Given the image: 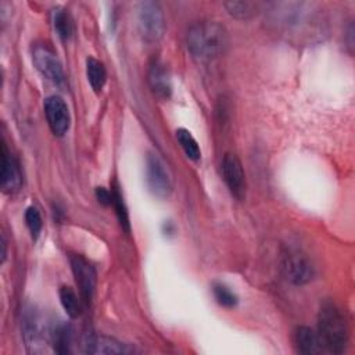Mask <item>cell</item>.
<instances>
[{
  "label": "cell",
  "mask_w": 355,
  "mask_h": 355,
  "mask_svg": "<svg viewBox=\"0 0 355 355\" xmlns=\"http://www.w3.org/2000/svg\"><path fill=\"white\" fill-rule=\"evenodd\" d=\"M270 19L276 29L287 36H312L318 35L322 28V17L315 4L309 3H270L268 6Z\"/></svg>",
  "instance_id": "1"
},
{
  "label": "cell",
  "mask_w": 355,
  "mask_h": 355,
  "mask_svg": "<svg viewBox=\"0 0 355 355\" xmlns=\"http://www.w3.org/2000/svg\"><path fill=\"white\" fill-rule=\"evenodd\" d=\"M186 46L196 61L209 62L225 54L229 35L226 28L216 21H198L189 28Z\"/></svg>",
  "instance_id": "2"
},
{
  "label": "cell",
  "mask_w": 355,
  "mask_h": 355,
  "mask_svg": "<svg viewBox=\"0 0 355 355\" xmlns=\"http://www.w3.org/2000/svg\"><path fill=\"white\" fill-rule=\"evenodd\" d=\"M318 334L323 351L344 352L348 344V324L341 309L331 301H324L318 313Z\"/></svg>",
  "instance_id": "3"
},
{
  "label": "cell",
  "mask_w": 355,
  "mask_h": 355,
  "mask_svg": "<svg viewBox=\"0 0 355 355\" xmlns=\"http://www.w3.org/2000/svg\"><path fill=\"white\" fill-rule=\"evenodd\" d=\"M137 29L147 43L158 42L165 32V17L157 1H141L137 6Z\"/></svg>",
  "instance_id": "4"
},
{
  "label": "cell",
  "mask_w": 355,
  "mask_h": 355,
  "mask_svg": "<svg viewBox=\"0 0 355 355\" xmlns=\"http://www.w3.org/2000/svg\"><path fill=\"white\" fill-rule=\"evenodd\" d=\"M146 184L157 198H168L172 193L171 173L164 159L157 153H148L146 158Z\"/></svg>",
  "instance_id": "5"
},
{
  "label": "cell",
  "mask_w": 355,
  "mask_h": 355,
  "mask_svg": "<svg viewBox=\"0 0 355 355\" xmlns=\"http://www.w3.org/2000/svg\"><path fill=\"white\" fill-rule=\"evenodd\" d=\"M32 61L35 68L51 83L61 86L64 83L62 65L54 50L46 43L35 44L32 49Z\"/></svg>",
  "instance_id": "6"
},
{
  "label": "cell",
  "mask_w": 355,
  "mask_h": 355,
  "mask_svg": "<svg viewBox=\"0 0 355 355\" xmlns=\"http://www.w3.org/2000/svg\"><path fill=\"white\" fill-rule=\"evenodd\" d=\"M71 269L80 293V298L85 304H89L93 298L96 288V270L94 266L82 255L72 254L69 257Z\"/></svg>",
  "instance_id": "7"
},
{
  "label": "cell",
  "mask_w": 355,
  "mask_h": 355,
  "mask_svg": "<svg viewBox=\"0 0 355 355\" xmlns=\"http://www.w3.org/2000/svg\"><path fill=\"white\" fill-rule=\"evenodd\" d=\"M44 115L50 130L55 136H64L71 125V114L67 103L60 96H50L44 100Z\"/></svg>",
  "instance_id": "8"
},
{
  "label": "cell",
  "mask_w": 355,
  "mask_h": 355,
  "mask_svg": "<svg viewBox=\"0 0 355 355\" xmlns=\"http://www.w3.org/2000/svg\"><path fill=\"white\" fill-rule=\"evenodd\" d=\"M222 176L232 196L243 201L245 198V175L240 159L234 154H226L223 157Z\"/></svg>",
  "instance_id": "9"
},
{
  "label": "cell",
  "mask_w": 355,
  "mask_h": 355,
  "mask_svg": "<svg viewBox=\"0 0 355 355\" xmlns=\"http://www.w3.org/2000/svg\"><path fill=\"white\" fill-rule=\"evenodd\" d=\"M283 270L286 277L297 286L308 283L313 276L311 261L300 251H288L283 261Z\"/></svg>",
  "instance_id": "10"
},
{
  "label": "cell",
  "mask_w": 355,
  "mask_h": 355,
  "mask_svg": "<svg viewBox=\"0 0 355 355\" xmlns=\"http://www.w3.org/2000/svg\"><path fill=\"white\" fill-rule=\"evenodd\" d=\"M1 190L4 193H15L22 186V173L18 159L11 154L7 144L1 143V166H0Z\"/></svg>",
  "instance_id": "11"
},
{
  "label": "cell",
  "mask_w": 355,
  "mask_h": 355,
  "mask_svg": "<svg viewBox=\"0 0 355 355\" xmlns=\"http://www.w3.org/2000/svg\"><path fill=\"white\" fill-rule=\"evenodd\" d=\"M148 85L151 92L159 98H169L172 93V83L171 75L168 68L159 60L153 61L148 69Z\"/></svg>",
  "instance_id": "12"
},
{
  "label": "cell",
  "mask_w": 355,
  "mask_h": 355,
  "mask_svg": "<svg viewBox=\"0 0 355 355\" xmlns=\"http://www.w3.org/2000/svg\"><path fill=\"white\" fill-rule=\"evenodd\" d=\"M85 352L87 354H132L135 349L112 337L90 336L85 343Z\"/></svg>",
  "instance_id": "13"
},
{
  "label": "cell",
  "mask_w": 355,
  "mask_h": 355,
  "mask_svg": "<svg viewBox=\"0 0 355 355\" xmlns=\"http://www.w3.org/2000/svg\"><path fill=\"white\" fill-rule=\"evenodd\" d=\"M294 341L297 345L298 352L305 354V355H315V354H320L323 351L322 347V341L319 338L318 331H315L311 327L306 326H300L295 330L294 334Z\"/></svg>",
  "instance_id": "14"
},
{
  "label": "cell",
  "mask_w": 355,
  "mask_h": 355,
  "mask_svg": "<svg viewBox=\"0 0 355 355\" xmlns=\"http://www.w3.org/2000/svg\"><path fill=\"white\" fill-rule=\"evenodd\" d=\"M50 338L54 351L58 354L71 352L72 345V329L65 323H58L50 330Z\"/></svg>",
  "instance_id": "15"
},
{
  "label": "cell",
  "mask_w": 355,
  "mask_h": 355,
  "mask_svg": "<svg viewBox=\"0 0 355 355\" xmlns=\"http://www.w3.org/2000/svg\"><path fill=\"white\" fill-rule=\"evenodd\" d=\"M86 76L92 89L96 93H100L107 80V71L104 64L93 57H89L86 60Z\"/></svg>",
  "instance_id": "16"
},
{
  "label": "cell",
  "mask_w": 355,
  "mask_h": 355,
  "mask_svg": "<svg viewBox=\"0 0 355 355\" xmlns=\"http://www.w3.org/2000/svg\"><path fill=\"white\" fill-rule=\"evenodd\" d=\"M226 11L236 19H250L261 11V4L255 1H226Z\"/></svg>",
  "instance_id": "17"
},
{
  "label": "cell",
  "mask_w": 355,
  "mask_h": 355,
  "mask_svg": "<svg viewBox=\"0 0 355 355\" xmlns=\"http://www.w3.org/2000/svg\"><path fill=\"white\" fill-rule=\"evenodd\" d=\"M176 140L179 143V146L182 147L183 153L186 154V157L191 161H198L201 158V148L197 143V140L194 139V136L184 128H179L175 132Z\"/></svg>",
  "instance_id": "18"
},
{
  "label": "cell",
  "mask_w": 355,
  "mask_h": 355,
  "mask_svg": "<svg viewBox=\"0 0 355 355\" xmlns=\"http://www.w3.org/2000/svg\"><path fill=\"white\" fill-rule=\"evenodd\" d=\"M58 295H60V302L69 318L75 319L82 313V302L71 287L62 286L58 291Z\"/></svg>",
  "instance_id": "19"
},
{
  "label": "cell",
  "mask_w": 355,
  "mask_h": 355,
  "mask_svg": "<svg viewBox=\"0 0 355 355\" xmlns=\"http://www.w3.org/2000/svg\"><path fill=\"white\" fill-rule=\"evenodd\" d=\"M111 191H112V205H114V209H115V215L118 218V222L121 225V227L126 232V233H130V222H129V214H128V208H126V204L123 201V197H122V193L118 187V184H114L111 187Z\"/></svg>",
  "instance_id": "20"
},
{
  "label": "cell",
  "mask_w": 355,
  "mask_h": 355,
  "mask_svg": "<svg viewBox=\"0 0 355 355\" xmlns=\"http://www.w3.org/2000/svg\"><path fill=\"white\" fill-rule=\"evenodd\" d=\"M53 25L61 40H68L72 35V19L65 10H55L53 14Z\"/></svg>",
  "instance_id": "21"
},
{
  "label": "cell",
  "mask_w": 355,
  "mask_h": 355,
  "mask_svg": "<svg viewBox=\"0 0 355 355\" xmlns=\"http://www.w3.org/2000/svg\"><path fill=\"white\" fill-rule=\"evenodd\" d=\"M212 293L216 302L223 308H234L239 302V297L236 295V293L223 283H214Z\"/></svg>",
  "instance_id": "22"
},
{
  "label": "cell",
  "mask_w": 355,
  "mask_h": 355,
  "mask_svg": "<svg viewBox=\"0 0 355 355\" xmlns=\"http://www.w3.org/2000/svg\"><path fill=\"white\" fill-rule=\"evenodd\" d=\"M25 223L31 232V236L36 239L43 227V220L39 209L36 207H28L25 211Z\"/></svg>",
  "instance_id": "23"
},
{
  "label": "cell",
  "mask_w": 355,
  "mask_h": 355,
  "mask_svg": "<svg viewBox=\"0 0 355 355\" xmlns=\"http://www.w3.org/2000/svg\"><path fill=\"white\" fill-rule=\"evenodd\" d=\"M96 198L103 205H111L112 204V191H110L105 187H97L96 189Z\"/></svg>",
  "instance_id": "24"
}]
</instances>
